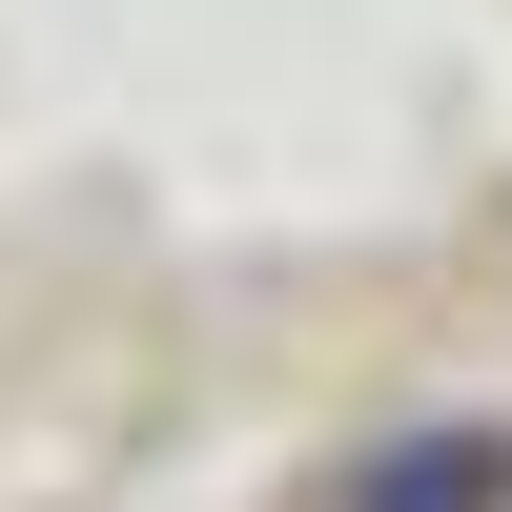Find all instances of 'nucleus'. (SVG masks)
<instances>
[{
    "label": "nucleus",
    "instance_id": "obj_1",
    "mask_svg": "<svg viewBox=\"0 0 512 512\" xmlns=\"http://www.w3.org/2000/svg\"><path fill=\"white\" fill-rule=\"evenodd\" d=\"M328 512H512V431H492V410H431V431L349 451V472H328Z\"/></svg>",
    "mask_w": 512,
    "mask_h": 512
}]
</instances>
